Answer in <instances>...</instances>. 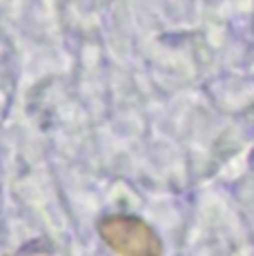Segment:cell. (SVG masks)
<instances>
[{
	"instance_id": "cell-1",
	"label": "cell",
	"mask_w": 254,
	"mask_h": 256,
	"mask_svg": "<svg viewBox=\"0 0 254 256\" xmlns=\"http://www.w3.org/2000/svg\"><path fill=\"white\" fill-rule=\"evenodd\" d=\"M98 232L102 240L118 254L143 256L163 252V245L154 230L136 216H107L100 220Z\"/></svg>"
}]
</instances>
